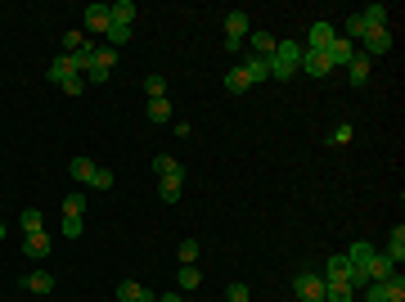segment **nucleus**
I'll list each match as a JSON object with an SVG mask.
<instances>
[{
	"label": "nucleus",
	"instance_id": "obj_14",
	"mask_svg": "<svg viewBox=\"0 0 405 302\" xmlns=\"http://www.w3.org/2000/svg\"><path fill=\"white\" fill-rule=\"evenodd\" d=\"M374 253H379V248H374L370 239H356L351 248H347V262H351V267H370V262H374Z\"/></svg>",
	"mask_w": 405,
	"mask_h": 302
},
{
	"label": "nucleus",
	"instance_id": "obj_1",
	"mask_svg": "<svg viewBox=\"0 0 405 302\" xmlns=\"http://www.w3.org/2000/svg\"><path fill=\"white\" fill-rule=\"evenodd\" d=\"M297 68H302V45H297V41H275V54H270V77L288 81Z\"/></svg>",
	"mask_w": 405,
	"mask_h": 302
},
{
	"label": "nucleus",
	"instance_id": "obj_18",
	"mask_svg": "<svg viewBox=\"0 0 405 302\" xmlns=\"http://www.w3.org/2000/svg\"><path fill=\"white\" fill-rule=\"evenodd\" d=\"M239 68L248 72V81H253V86L270 77V63H266V59H253V54H244V63H239Z\"/></svg>",
	"mask_w": 405,
	"mask_h": 302
},
{
	"label": "nucleus",
	"instance_id": "obj_33",
	"mask_svg": "<svg viewBox=\"0 0 405 302\" xmlns=\"http://www.w3.org/2000/svg\"><path fill=\"white\" fill-rule=\"evenodd\" d=\"M23 230H27V235H32V230H45L41 207H23Z\"/></svg>",
	"mask_w": 405,
	"mask_h": 302
},
{
	"label": "nucleus",
	"instance_id": "obj_23",
	"mask_svg": "<svg viewBox=\"0 0 405 302\" xmlns=\"http://www.w3.org/2000/svg\"><path fill=\"white\" fill-rule=\"evenodd\" d=\"M90 50V41H86L81 27H72V32H63V54H86Z\"/></svg>",
	"mask_w": 405,
	"mask_h": 302
},
{
	"label": "nucleus",
	"instance_id": "obj_36",
	"mask_svg": "<svg viewBox=\"0 0 405 302\" xmlns=\"http://www.w3.org/2000/svg\"><path fill=\"white\" fill-rule=\"evenodd\" d=\"M351 136H356V127H351V122H338V127L329 131V140H333V145H347Z\"/></svg>",
	"mask_w": 405,
	"mask_h": 302
},
{
	"label": "nucleus",
	"instance_id": "obj_35",
	"mask_svg": "<svg viewBox=\"0 0 405 302\" xmlns=\"http://www.w3.org/2000/svg\"><path fill=\"white\" fill-rule=\"evenodd\" d=\"M86 212V194H63V216H81Z\"/></svg>",
	"mask_w": 405,
	"mask_h": 302
},
{
	"label": "nucleus",
	"instance_id": "obj_12",
	"mask_svg": "<svg viewBox=\"0 0 405 302\" xmlns=\"http://www.w3.org/2000/svg\"><path fill=\"white\" fill-rule=\"evenodd\" d=\"M23 289L36 294V298H45V294H54V276H50V271H32V276L23 280Z\"/></svg>",
	"mask_w": 405,
	"mask_h": 302
},
{
	"label": "nucleus",
	"instance_id": "obj_7",
	"mask_svg": "<svg viewBox=\"0 0 405 302\" xmlns=\"http://www.w3.org/2000/svg\"><path fill=\"white\" fill-rule=\"evenodd\" d=\"M338 41V27L333 23H311V32H306V50H329V45Z\"/></svg>",
	"mask_w": 405,
	"mask_h": 302
},
{
	"label": "nucleus",
	"instance_id": "obj_8",
	"mask_svg": "<svg viewBox=\"0 0 405 302\" xmlns=\"http://www.w3.org/2000/svg\"><path fill=\"white\" fill-rule=\"evenodd\" d=\"M23 257L45 262V257H50V235H45V230H32V235L23 239Z\"/></svg>",
	"mask_w": 405,
	"mask_h": 302
},
{
	"label": "nucleus",
	"instance_id": "obj_24",
	"mask_svg": "<svg viewBox=\"0 0 405 302\" xmlns=\"http://www.w3.org/2000/svg\"><path fill=\"white\" fill-rule=\"evenodd\" d=\"M90 63L95 68H113V63H118V50H113V45H90Z\"/></svg>",
	"mask_w": 405,
	"mask_h": 302
},
{
	"label": "nucleus",
	"instance_id": "obj_28",
	"mask_svg": "<svg viewBox=\"0 0 405 302\" xmlns=\"http://www.w3.org/2000/svg\"><path fill=\"white\" fill-rule=\"evenodd\" d=\"M365 23H370V27H388V18H392V9L388 5H370V9H365Z\"/></svg>",
	"mask_w": 405,
	"mask_h": 302
},
{
	"label": "nucleus",
	"instance_id": "obj_16",
	"mask_svg": "<svg viewBox=\"0 0 405 302\" xmlns=\"http://www.w3.org/2000/svg\"><path fill=\"white\" fill-rule=\"evenodd\" d=\"M248 54L270 63V54H275V36H270V32H253V45H248Z\"/></svg>",
	"mask_w": 405,
	"mask_h": 302
},
{
	"label": "nucleus",
	"instance_id": "obj_29",
	"mask_svg": "<svg viewBox=\"0 0 405 302\" xmlns=\"http://www.w3.org/2000/svg\"><path fill=\"white\" fill-rule=\"evenodd\" d=\"M176 262H180V267H194V262H198V239H180Z\"/></svg>",
	"mask_w": 405,
	"mask_h": 302
},
{
	"label": "nucleus",
	"instance_id": "obj_4",
	"mask_svg": "<svg viewBox=\"0 0 405 302\" xmlns=\"http://www.w3.org/2000/svg\"><path fill=\"white\" fill-rule=\"evenodd\" d=\"M297 72H306V77H329V72H333V63H329V54H324V50H306V45H302V68H297Z\"/></svg>",
	"mask_w": 405,
	"mask_h": 302
},
{
	"label": "nucleus",
	"instance_id": "obj_10",
	"mask_svg": "<svg viewBox=\"0 0 405 302\" xmlns=\"http://www.w3.org/2000/svg\"><path fill=\"white\" fill-rule=\"evenodd\" d=\"M45 77L54 81V86H63L68 77H81V72H77V63H72V54H59V59L50 63V68H45Z\"/></svg>",
	"mask_w": 405,
	"mask_h": 302
},
{
	"label": "nucleus",
	"instance_id": "obj_34",
	"mask_svg": "<svg viewBox=\"0 0 405 302\" xmlns=\"http://www.w3.org/2000/svg\"><path fill=\"white\" fill-rule=\"evenodd\" d=\"M104 36H109V45H113V50H122V45H127V41H131V27H122V23H113V27H109V32H104Z\"/></svg>",
	"mask_w": 405,
	"mask_h": 302
},
{
	"label": "nucleus",
	"instance_id": "obj_30",
	"mask_svg": "<svg viewBox=\"0 0 405 302\" xmlns=\"http://www.w3.org/2000/svg\"><path fill=\"white\" fill-rule=\"evenodd\" d=\"M144 95H149V100H167V77H158V72L144 77Z\"/></svg>",
	"mask_w": 405,
	"mask_h": 302
},
{
	"label": "nucleus",
	"instance_id": "obj_25",
	"mask_svg": "<svg viewBox=\"0 0 405 302\" xmlns=\"http://www.w3.org/2000/svg\"><path fill=\"white\" fill-rule=\"evenodd\" d=\"M95 158H72V181H81V185H90V176H95Z\"/></svg>",
	"mask_w": 405,
	"mask_h": 302
},
{
	"label": "nucleus",
	"instance_id": "obj_6",
	"mask_svg": "<svg viewBox=\"0 0 405 302\" xmlns=\"http://www.w3.org/2000/svg\"><path fill=\"white\" fill-rule=\"evenodd\" d=\"M351 276H356V267L347 262V253H338V257L324 262V285H351Z\"/></svg>",
	"mask_w": 405,
	"mask_h": 302
},
{
	"label": "nucleus",
	"instance_id": "obj_20",
	"mask_svg": "<svg viewBox=\"0 0 405 302\" xmlns=\"http://www.w3.org/2000/svg\"><path fill=\"white\" fill-rule=\"evenodd\" d=\"M225 90H230V95H244V90H253V81H248V72L239 68V63L225 72Z\"/></svg>",
	"mask_w": 405,
	"mask_h": 302
},
{
	"label": "nucleus",
	"instance_id": "obj_27",
	"mask_svg": "<svg viewBox=\"0 0 405 302\" xmlns=\"http://www.w3.org/2000/svg\"><path fill=\"white\" fill-rule=\"evenodd\" d=\"M176 285L180 289H198L202 285V271L198 267H176Z\"/></svg>",
	"mask_w": 405,
	"mask_h": 302
},
{
	"label": "nucleus",
	"instance_id": "obj_17",
	"mask_svg": "<svg viewBox=\"0 0 405 302\" xmlns=\"http://www.w3.org/2000/svg\"><path fill=\"white\" fill-rule=\"evenodd\" d=\"M153 172H158V181H162V176H180V181H185V167H180V158H171V154L153 158Z\"/></svg>",
	"mask_w": 405,
	"mask_h": 302
},
{
	"label": "nucleus",
	"instance_id": "obj_19",
	"mask_svg": "<svg viewBox=\"0 0 405 302\" xmlns=\"http://www.w3.org/2000/svg\"><path fill=\"white\" fill-rule=\"evenodd\" d=\"M370 68H374V63L365 59V54H356V59L347 63V77H351V86H365V81H370Z\"/></svg>",
	"mask_w": 405,
	"mask_h": 302
},
{
	"label": "nucleus",
	"instance_id": "obj_32",
	"mask_svg": "<svg viewBox=\"0 0 405 302\" xmlns=\"http://www.w3.org/2000/svg\"><path fill=\"white\" fill-rule=\"evenodd\" d=\"M144 113H149V122H171V104L167 100H149V109H144Z\"/></svg>",
	"mask_w": 405,
	"mask_h": 302
},
{
	"label": "nucleus",
	"instance_id": "obj_31",
	"mask_svg": "<svg viewBox=\"0 0 405 302\" xmlns=\"http://www.w3.org/2000/svg\"><path fill=\"white\" fill-rule=\"evenodd\" d=\"M356 289L351 285H324V302H351Z\"/></svg>",
	"mask_w": 405,
	"mask_h": 302
},
{
	"label": "nucleus",
	"instance_id": "obj_26",
	"mask_svg": "<svg viewBox=\"0 0 405 302\" xmlns=\"http://www.w3.org/2000/svg\"><path fill=\"white\" fill-rule=\"evenodd\" d=\"M109 14H113V23H122V27L135 23V5H131V0H118V5H109Z\"/></svg>",
	"mask_w": 405,
	"mask_h": 302
},
{
	"label": "nucleus",
	"instance_id": "obj_41",
	"mask_svg": "<svg viewBox=\"0 0 405 302\" xmlns=\"http://www.w3.org/2000/svg\"><path fill=\"white\" fill-rule=\"evenodd\" d=\"M365 302H388V294H383L379 280H374V285H365Z\"/></svg>",
	"mask_w": 405,
	"mask_h": 302
},
{
	"label": "nucleus",
	"instance_id": "obj_40",
	"mask_svg": "<svg viewBox=\"0 0 405 302\" xmlns=\"http://www.w3.org/2000/svg\"><path fill=\"white\" fill-rule=\"evenodd\" d=\"M59 90H63V95H72V100H77V95H81V90H86V77H68Z\"/></svg>",
	"mask_w": 405,
	"mask_h": 302
},
{
	"label": "nucleus",
	"instance_id": "obj_37",
	"mask_svg": "<svg viewBox=\"0 0 405 302\" xmlns=\"http://www.w3.org/2000/svg\"><path fill=\"white\" fill-rule=\"evenodd\" d=\"M90 185H95V190H113V172H109V167H95Z\"/></svg>",
	"mask_w": 405,
	"mask_h": 302
},
{
	"label": "nucleus",
	"instance_id": "obj_21",
	"mask_svg": "<svg viewBox=\"0 0 405 302\" xmlns=\"http://www.w3.org/2000/svg\"><path fill=\"white\" fill-rule=\"evenodd\" d=\"M365 271H370V285H374V280H392V276H397V267H392L383 253H374V262H370Z\"/></svg>",
	"mask_w": 405,
	"mask_h": 302
},
{
	"label": "nucleus",
	"instance_id": "obj_38",
	"mask_svg": "<svg viewBox=\"0 0 405 302\" xmlns=\"http://www.w3.org/2000/svg\"><path fill=\"white\" fill-rule=\"evenodd\" d=\"M63 235H68V239H81V235H86L81 216H63Z\"/></svg>",
	"mask_w": 405,
	"mask_h": 302
},
{
	"label": "nucleus",
	"instance_id": "obj_15",
	"mask_svg": "<svg viewBox=\"0 0 405 302\" xmlns=\"http://www.w3.org/2000/svg\"><path fill=\"white\" fill-rule=\"evenodd\" d=\"M248 27H253V23H248V14H244V9H230V14H225V36L244 41V36H248Z\"/></svg>",
	"mask_w": 405,
	"mask_h": 302
},
{
	"label": "nucleus",
	"instance_id": "obj_5",
	"mask_svg": "<svg viewBox=\"0 0 405 302\" xmlns=\"http://www.w3.org/2000/svg\"><path fill=\"white\" fill-rule=\"evenodd\" d=\"M356 50H360L365 59H374V54H388V50H392V27H374V32L365 36L360 45H356Z\"/></svg>",
	"mask_w": 405,
	"mask_h": 302
},
{
	"label": "nucleus",
	"instance_id": "obj_43",
	"mask_svg": "<svg viewBox=\"0 0 405 302\" xmlns=\"http://www.w3.org/2000/svg\"><path fill=\"white\" fill-rule=\"evenodd\" d=\"M158 302H180V289H176V294H162Z\"/></svg>",
	"mask_w": 405,
	"mask_h": 302
},
{
	"label": "nucleus",
	"instance_id": "obj_42",
	"mask_svg": "<svg viewBox=\"0 0 405 302\" xmlns=\"http://www.w3.org/2000/svg\"><path fill=\"white\" fill-rule=\"evenodd\" d=\"M225 302H248V285H230L225 289Z\"/></svg>",
	"mask_w": 405,
	"mask_h": 302
},
{
	"label": "nucleus",
	"instance_id": "obj_2",
	"mask_svg": "<svg viewBox=\"0 0 405 302\" xmlns=\"http://www.w3.org/2000/svg\"><path fill=\"white\" fill-rule=\"evenodd\" d=\"M293 294L302 302H324V276H320V271H297V276H293Z\"/></svg>",
	"mask_w": 405,
	"mask_h": 302
},
{
	"label": "nucleus",
	"instance_id": "obj_13",
	"mask_svg": "<svg viewBox=\"0 0 405 302\" xmlns=\"http://www.w3.org/2000/svg\"><path fill=\"white\" fill-rule=\"evenodd\" d=\"M383 257H388L392 267H401V262H405V225H397V230L388 235V253H383Z\"/></svg>",
	"mask_w": 405,
	"mask_h": 302
},
{
	"label": "nucleus",
	"instance_id": "obj_22",
	"mask_svg": "<svg viewBox=\"0 0 405 302\" xmlns=\"http://www.w3.org/2000/svg\"><path fill=\"white\" fill-rule=\"evenodd\" d=\"M180 185H185L180 176H162V181H158V199L162 203H180Z\"/></svg>",
	"mask_w": 405,
	"mask_h": 302
},
{
	"label": "nucleus",
	"instance_id": "obj_3",
	"mask_svg": "<svg viewBox=\"0 0 405 302\" xmlns=\"http://www.w3.org/2000/svg\"><path fill=\"white\" fill-rule=\"evenodd\" d=\"M113 27V14H109V5H86L81 9V32H109Z\"/></svg>",
	"mask_w": 405,
	"mask_h": 302
},
{
	"label": "nucleus",
	"instance_id": "obj_44",
	"mask_svg": "<svg viewBox=\"0 0 405 302\" xmlns=\"http://www.w3.org/2000/svg\"><path fill=\"white\" fill-rule=\"evenodd\" d=\"M0 239H5V221H0Z\"/></svg>",
	"mask_w": 405,
	"mask_h": 302
},
{
	"label": "nucleus",
	"instance_id": "obj_11",
	"mask_svg": "<svg viewBox=\"0 0 405 302\" xmlns=\"http://www.w3.org/2000/svg\"><path fill=\"white\" fill-rule=\"evenodd\" d=\"M324 54H329V63H333V68H347V63H351V59H356V54H360V50H356L351 41H342V36H338V41H333V45H329V50H324Z\"/></svg>",
	"mask_w": 405,
	"mask_h": 302
},
{
	"label": "nucleus",
	"instance_id": "obj_39",
	"mask_svg": "<svg viewBox=\"0 0 405 302\" xmlns=\"http://www.w3.org/2000/svg\"><path fill=\"white\" fill-rule=\"evenodd\" d=\"M81 77H86V86H104V81H109V68H95V63H90Z\"/></svg>",
	"mask_w": 405,
	"mask_h": 302
},
{
	"label": "nucleus",
	"instance_id": "obj_9",
	"mask_svg": "<svg viewBox=\"0 0 405 302\" xmlns=\"http://www.w3.org/2000/svg\"><path fill=\"white\" fill-rule=\"evenodd\" d=\"M118 302H158V294L144 289L140 280H122V285H118Z\"/></svg>",
	"mask_w": 405,
	"mask_h": 302
}]
</instances>
